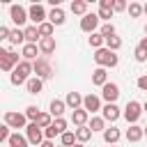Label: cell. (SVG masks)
Wrapping results in <instances>:
<instances>
[{"instance_id":"obj_27","label":"cell","mask_w":147,"mask_h":147,"mask_svg":"<svg viewBox=\"0 0 147 147\" xmlns=\"http://www.w3.org/2000/svg\"><path fill=\"white\" fill-rule=\"evenodd\" d=\"M7 142H9V147H28V145H30V142H28V138H25V136H21V133H11Z\"/></svg>"},{"instance_id":"obj_34","label":"cell","mask_w":147,"mask_h":147,"mask_svg":"<svg viewBox=\"0 0 147 147\" xmlns=\"http://www.w3.org/2000/svg\"><path fill=\"white\" fill-rule=\"evenodd\" d=\"M60 142H62L64 147H74V145H76V133H74V131H64V133L60 136Z\"/></svg>"},{"instance_id":"obj_7","label":"cell","mask_w":147,"mask_h":147,"mask_svg":"<svg viewBox=\"0 0 147 147\" xmlns=\"http://www.w3.org/2000/svg\"><path fill=\"white\" fill-rule=\"evenodd\" d=\"M28 18H30L34 25H41L48 16H46V9H44L41 5H37V2H34V5H30V9H28Z\"/></svg>"},{"instance_id":"obj_43","label":"cell","mask_w":147,"mask_h":147,"mask_svg":"<svg viewBox=\"0 0 147 147\" xmlns=\"http://www.w3.org/2000/svg\"><path fill=\"white\" fill-rule=\"evenodd\" d=\"M136 85H138L142 92H147V76H140V78L136 80Z\"/></svg>"},{"instance_id":"obj_47","label":"cell","mask_w":147,"mask_h":147,"mask_svg":"<svg viewBox=\"0 0 147 147\" xmlns=\"http://www.w3.org/2000/svg\"><path fill=\"white\" fill-rule=\"evenodd\" d=\"M5 57H7V51H5L2 46H0V60H5Z\"/></svg>"},{"instance_id":"obj_52","label":"cell","mask_w":147,"mask_h":147,"mask_svg":"<svg viewBox=\"0 0 147 147\" xmlns=\"http://www.w3.org/2000/svg\"><path fill=\"white\" fill-rule=\"evenodd\" d=\"M145 34H147V25H145Z\"/></svg>"},{"instance_id":"obj_3","label":"cell","mask_w":147,"mask_h":147,"mask_svg":"<svg viewBox=\"0 0 147 147\" xmlns=\"http://www.w3.org/2000/svg\"><path fill=\"white\" fill-rule=\"evenodd\" d=\"M32 71H34V76H37V78H41V80H46V78H51V76H53V67L48 64V60H46V57H37V60L32 62Z\"/></svg>"},{"instance_id":"obj_39","label":"cell","mask_w":147,"mask_h":147,"mask_svg":"<svg viewBox=\"0 0 147 147\" xmlns=\"http://www.w3.org/2000/svg\"><path fill=\"white\" fill-rule=\"evenodd\" d=\"M39 115H41V110H39L37 106H28V108H25V117H28L30 122H37Z\"/></svg>"},{"instance_id":"obj_42","label":"cell","mask_w":147,"mask_h":147,"mask_svg":"<svg viewBox=\"0 0 147 147\" xmlns=\"http://www.w3.org/2000/svg\"><path fill=\"white\" fill-rule=\"evenodd\" d=\"M133 55H136V60H138V62H145V60H147V53H145V51H142L140 46H138V48L133 51Z\"/></svg>"},{"instance_id":"obj_51","label":"cell","mask_w":147,"mask_h":147,"mask_svg":"<svg viewBox=\"0 0 147 147\" xmlns=\"http://www.w3.org/2000/svg\"><path fill=\"white\" fill-rule=\"evenodd\" d=\"M142 131H145V136H147V126H142Z\"/></svg>"},{"instance_id":"obj_28","label":"cell","mask_w":147,"mask_h":147,"mask_svg":"<svg viewBox=\"0 0 147 147\" xmlns=\"http://www.w3.org/2000/svg\"><path fill=\"white\" fill-rule=\"evenodd\" d=\"M87 44H90L92 48H96V51H99V48H103V46H106V39H103L99 32H92V34L87 37Z\"/></svg>"},{"instance_id":"obj_44","label":"cell","mask_w":147,"mask_h":147,"mask_svg":"<svg viewBox=\"0 0 147 147\" xmlns=\"http://www.w3.org/2000/svg\"><path fill=\"white\" fill-rule=\"evenodd\" d=\"M5 39L9 41V28L7 25H0V41H5Z\"/></svg>"},{"instance_id":"obj_30","label":"cell","mask_w":147,"mask_h":147,"mask_svg":"<svg viewBox=\"0 0 147 147\" xmlns=\"http://www.w3.org/2000/svg\"><path fill=\"white\" fill-rule=\"evenodd\" d=\"M74 133H76V142H87V140L92 138V131H90V126H78Z\"/></svg>"},{"instance_id":"obj_29","label":"cell","mask_w":147,"mask_h":147,"mask_svg":"<svg viewBox=\"0 0 147 147\" xmlns=\"http://www.w3.org/2000/svg\"><path fill=\"white\" fill-rule=\"evenodd\" d=\"M87 126H90L92 133H94V131H101V133H103V131H106V119H103V117H92V119L87 122Z\"/></svg>"},{"instance_id":"obj_48","label":"cell","mask_w":147,"mask_h":147,"mask_svg":"<svg viewBox=\"0 0 147 147\" xmlns=\"http://www.w3.org/2000/svg\"><path fill=\"white\" fill-rule=\"evenodd\" d=\"M142 14H145V16H147V5H142Z\"/></svg>"},{"instance_id":"obj_15","label":"cell","mask_w":147,"mask_h":147,"mask_svg":"<svg viewBox=\"0 0 147 147\" xmlns=\"http://www.w3.org/2000/svg\"><path fill=\"white\" fill-rule=\"evenodd\" d=\"M18 62H21V60H18V55H16L14 51H7V57H5V60H0V69H2V71H14Z\"/></svg>"},{"instance_id":"obj_18","label":"cell","mask_w":147,"mask_h":147,"mask_svg":"<svg viewBox=\"0 0 147 147\" xmlns=\"http://www.w3.org/2000/svg\"><path fill=\"white\" fill-rule=\"evenodd\" d=\"M64 103H67V108L78 110V108H83V96H80L78 92H69V94H67V99H64Z\"/></svg>"},{"instance_id":"obj_16","label":"cell","mask_w":147,"mask_h":147,"mask_svg":"<svg viewBox=\"0 0 147 147\" xmlns=\"http://www.w3.org/2000/svg\"><path fill=\"white\" fill-rule=\"evenodd\" d=\"M37 53H39V46L37 44H23V48H21V57L28 60V62H34L37 60Z\"/></svg>"},{"instance_id":"obj_26","label":"cell","mask_w":147,"mask_h":147,"mask_svg":"<svg viewBox=\"0 0 147 147\" xmlns=\"http://www.w3.org/2000/svg\"><path fill=\"white\" fill-rule=\"evenodd\" d=\"M64 110H67V103H64L62 99H53V101H51V115H53V117H62Z\"/></svg>"},{"instance_id":"obj_20","label":"cell","mask_w":147,"mask_h":147,"mask_svg":"<svg viewBox=\"0 0 147 147\" xmlns=\"http://www.w3.org/2000/svg\"><path fill=\"white\" fill-rule=\"evenodd\" d=\"M124 136H126V140H129V142H138V140L145 136V131H142V126H138V124H131V126L126 129V133H124Z\"/></svg>"},{"instance_id":"obj_40","label":"cell","mask_w":147,"mask_h":147,"mask_svg":"<svg viewBox=\"0 0 147 147\" xmlns=\"http://www.w3.org/2000/svg\"><path fill=\"white\" fill-rule=\"evenodd\" d=\"M9 136H11V133H9V126H7V124H0V145H2L5 140H9Z\"/></svg>"},{"instance_id":"obj_53","label":"cell","mask_w":147,"mask_h":147,"mask_svg":"<svg viewBox=\"0 0 147 147\" xmlns=\"http://www.w3.org/2000/svg\"><path fill=\"white\" fill-rule=\"evenodd\" d=\"M110 147H115V145H110Z\"/></svg>"},{"instance_id":"obj_13","label":"cell","mask_w":147,"mask_h":147,"mask_svg":"<svg viewBox=\"0 0 147 147\" xmlns=\"http://www.w3.org/2000/svg\"><path fill=\"white\" fill-rule=\"evenodd\" d=\"M83 108L92 115V113L101 110V99H99L96 94H87V96H83Z\"/></svg>"},{"instance_id":"obj_45","label":"cell","mask_w":147,"mask_h":147,"mask_svg":"<svg viewBox=\"0 0 147 147\" xmlns=\"http://www.w3.org/2000/svg\"><path fill=\"white\" fill-rule=\"evenodd\" d=\"M138 46H140V48H142V51H145V53H147V37H142V39H140V44H138Z\"/></svg>"},{"instance_id":"obj_37","label":"cell","mask_w":147,"mask_h":147,"mask_svg":"<svg viewBox=\"0 0 147 147\" xmlns=\"http://www.w3.org/2000/svg\"><path fill=\"white\" fill-rule=\"evenodd\" d=\"M51 126L55 129V133H57V136H62V133L67 131V119H62V117H55Z\"/></svg>"},{"instance_id":"obj_33","label":"cell","mask_w":147,"mask_h":147,"mask_svg":"<svg viewBox=\"0 0 147 147\" xmlns=\"http://www.w3.org/2000/svg\"><path fill=\"white\" fill-rule=\"evenodd\" d=\"M106 48H108V51H113V53H115V51H119V48H122V39H119L117 34L108 37V39H106Z\"/></svg>"},{"instance_id":"obj_10","label":"cell","mask_w":147,"mask_h":147,"mask_svg":"<svg viewBox=\"0 0 147 147\" xmlns=\"http://www.w3.org/2000/svg\"><path fill=\"white\" fill-rule=\"evenodd\" d=\"M101 96L106 99V103H115L119 99V85L117 83H106L101 87Z\"/></svg>"},{"instance_id":"obj_49","label":"cell","mask_w":147,"mask_h":147,"mask_svg":"<svg viewBox=\"0 0 147 147\" xmlns=\"http://www.w3.org/2000/svg\"><path fill=\"white\" fill-rule=\"evenodd\" d=\"M74 147H85V145H83V142H76V145H74Z\"/></svg>"},{"instance_id":"obj_11","label":"cell","mask_w":147,"mask_h":147,"mask_svg":"<svg viewBox=\"0 0 147 147\" xmlns=\"http://www.w3.org/2000/svg\"><path fill=\"white\" fill-rule=\"evenodd\" d=\"M113 2L115 0H99V11H96V16H99V21H108L110 23V18H113Z\"/></svg>"},{"instance_id":"obj_6","label":"cell","mask_w":147,"mask_h":147,"mask_svg":"<svg viewBox=\"0 0 147 147\" xmlns=\"http://www.w3.org/2000/svg\"><path fill=\"white\" fill-rule=\"evenodd\" d=\"M140 115H142V103H138V101H129L126 108H124V119H126L129 124H136V122L140 119Z\"/></svg>"},{"instance_id":"obj_24","label":"cell","mask_w":147,"mask_h":147,"mask_svg":"<svg viewBox=\"0 0 147 147\" xmlns=\"http://www.w3.org/2000/svg\"><path fill=\"white\" fill-rule=\"evenodd\" d=\"M23 41H25L23 28H14V30H9V44H11V46H18V44H23Z\"/></svg>"},{"instance_id":"obj_25","label":"cell","mask_w":147,"mask_h":147,"mask_svg":"<svg viewBox=\"0 0 147 147\" xmlns=\"http://www.w3.org/2000/svg\"><path fill=\"white\" fill-rule=\"evenodd\" d=\"M25 87H28V92H30V94H39V92H41V87H44V80H41V78H37V76H32V78L25 83Z\"/></svg>"},{"instance_id":"obj_5","label":"cell","mask_w":147,"mask_h":147,"mask_svg":"<svg viewBox=\"0 0 147 147\" xmlns=\"http://www.w3.org/2000/svg\"><path fill=\"white\" fill-rule=\"evenodd\" d=\"M25 138H28V142L30 145H41L44 142V131H41V126L37 124V122H30L28 126H25Z\"/></svg>"},{"instance_id":"obj_32","label":"cell","mask_w":147,"mask_h":147,"mask_svg":"<svg viewBox=\"0 0 147 147\" xmlns=\"http://www.w3.org/2000/svg\"><path fill=\"white\" fill-rule=\"evenodd\" d=\"M53 23H48V21H44L41 25H37V30H39V37L41 39H46V37H53Z\"/></svg>"},{"instance_id":"obj_31","label":"cell","mask_w":147,"mask_h":147,"mask_svg":"<svg viewBox=\"0 0 147 147\" xmlns=\"http://www.w3.org/2000/svg\"><path fill=\"white\" fill-rule=\"evenodd\" d=\"M71 11L78 14V16H85V14H87V2H85V0H74V2H71Z\"/></svg>"},{"instance_id":"obj_41","label":"cell","mask_w":147,"mask_h":147,"mask_svg":"<svg viewBox=\"0 0 147 147\" xmlns=\"http://www.w3.org/2000/svg\"><path fill=\"white\" fill-rule=\"evenodd\" d=\"M126 7H129V5H126L124 0H115V2H113V11H124Z\"/></svg>"},{"instance_id":"obj_4","label":"cell","mask_w":147,"mask_h":147,"mask_svg":"<svg viewBox=\"0 0 147 147\" xmlns=\"http://www.w3.org/2000/svg\"><path fill=\"white\" fill-rule=\"evenodd\" d=\"M5 124H7L9 129H25V126H28V117H25V113H14V110H9V113H5Z\"/></svg>"},{"instance_id":"obj_36","label":"cell","mask_w":147,"mask_h":147,"mask_svg":"<svg viewBox=\"0 0 147 147\" xmlns=\"http://www.w3.org/2000/svg\"><path fill=\"white\" fill-rule=\"evenodd\" d=\"M37 124H39L41 129H48V126L53 124V115H51V113H41V115L37 117Z\"/></svg>"},{"instance_id":"obj_9","label":"cell","mask_w":147,"mask_h":147,"mask_svg":"<svg viewBox=\"0 0 147 147\" xmlns=\"http://www.w3.org/2000/svg\"><path fill=\"white\" fill-rule=\"evenodd\" d=\"M99 16L96 14H85L83 18H80V30L83 32H87V34H92V32H96V28H99Z\"/></svg>"},{"instance_id":"obj_19","label":"cell","mask_w":147,"mask_h":147,"mask_svg":"<svg viewBox=\"0 0 147 147\" xmlns=\"http://www.w3.org/2000/svg\"><path fill=\"white\" fill-rule=\"evenodd\" d=\"M87 117H90V113H87L85 108H78V110L71 113V122H74L76 126H87Z\"/></svg>"},{"instance_id":"obj_38","label":"cell","mask_w":147,"mask_h":147,"mask_svg":"<svg viewBox=\"0 0 147 147\" xmlns=\"http://www.w3.org/2000/svg\"><path fill=\"white\" fill-rule=\"evenodd\" d=\"M99 34H101L103 39L113 37V34H115V25H113V23H103V25H101V30H99Z\"/></svg>"},{"instance_id":"obj_23","label":"cell","mask_w":147,"mask_h":147,"mask_svg":"<svg viewBox=\"0 0 147 147\" xmlns=\"http://www.w3.org/2000/svg\"><path fill=\"white\" fill-rule=\"evenodd\" d=\"M119 138H122L119 129H115V126H106V131H103V140H106L108 145H115Z\"/></svg>"},{"instance_id":"obj_35","label":"cell","mask_w":147,"mask_h":147,"mask_svg":"<svg viewBox=\"0 0 147 147\" xmlns=\"http://www.w3.org/2000/svg\"><path fill=\"white\" fill-rule=\"evenodd\" d=\"M126 9H129V16H131V18H140V16H142V5H140V2H129Z\"/></svg>"},{"instance_id":"obj_14","label":"cell","mask_w":147,"mask_h":147,"mask_svg":"<svg viewBox=\"0 0 147 147\" xmlns=\"http://www.w3.org/2000/svg\"><path fill=\"white\" fill-rule=\"evenodd\" d=\"M39 53L41 55H51V53H55V48H57V41H55V37H46V39H39Z\"/></svg>"},{"instance_id":"obj_50","label":"cell","mask_w":147,"mask_h":147,"mask_svg":"<svg viewBox=\"0 0 147 147\" xmlns=\"http://www.w3.org/2000/svg\"><path fill=\"white\" fill-rule=\"evenodd\" d=\"M142 110H147V101H145V103H142Z\"/></svg>"},{"instance_id":"obj_2","label":"cell","mask_w":147,"mask_h":147,"mask_svg":"<svg viewBox=\"0 0 147 147\" xmlns=\"http://www.w3.org/2000/svg\"><path fill=\"white\" fill-rule=\"evenodd\" d=\"M94 62H96L99 67H103V69H113V67H117L119 57H117L113 51H108V48L103 46V48L94 51Z\"/></svg>"},{"instance_id":"obj_21","label":"cell","mask_w":147,"mask_h":147,"mask_svg":"<svg viewBox=\"0 0 147 147\" xmlns=\"http://www.w3.org/2000/svg\"><path fill=\"white\" fill-rule=\"evenodd\" d=\"M67 18H64V11H62V7H53L51 9V14H48V23H53V25H62Z\"/></svg>"},{"instance_id":"obj_17","label":"cell","mask_w":147,"mask_h":147,"mask_svg":"<svg viewBox=\"0 0 147 147\" xmlns=\"http://www.w3.org/2000/svg\"><path fill=\"white\" fill-rule=\"evenodd\" d=\"M92 83L99 85V87H103V85L108 83V71H106L103 67H96V69L92 71Z\"/></svg>"},{"instance_id":"obj_1","label":"cell","mask_w":147,"mask_h":147,"mask_svg":"<svg viewBox=\"0 0 147 147\" xmlns=\"http://www.w3.org/2000/svg\"><path fill=\"white\" fill-rule=\"evenodd\" d=\"M30 74H32V62H28V60H21L18 64H16V69L11 71V76H9V80H11V85H23V83H28L30 80Z\"/></svg>"},{"instance_id":"obj_22","label":"cell","mask_w":147,"mask_h":147,"mask_svg":"<svg viewBox=\"0 0 147 147\" xmlns=\"http://www.w3.org/2000/svg\"><path fill=\"white\" fill-rule=\"evenodd\" d=\"M23 34H25V44H37V41L41 39L37 25H28V28H23Z\"/></svg>"},{"instance_id":"obj_12","label":"cell","mask_w":147,"mask_h":147,"mask_svg":"<svg viewBox=\"0 0 147 147\" xmlns=\"http://www.w3.org/2000/svg\"><path fill=\"white\" fill-rule=\"evenodd\" d=\"M119 108H117V103H106L103 108H101V117L106 119V122H117L119 119Z\"/></svg>"},{"instance_id":"obj_54","label":"cell","mask_w":147,"mask_h":147,"mask_svg":"<svg viewBox=\"0 0 147 147\" xmlns=\"http://www.w3.org/2000/svg\"><path fill=\"white\" fill-rule=\"evenodd\" d=\"M60 147H64V145H60Z\"/></svg>"},{"instance_id":"obj_46","label":"cell","mask_w":147,"mask_h":147,"mask_svg":"<svg viewBox=\"0 0 147 147\" xmlns=\"http://www.w3.org/2000/svg\"><path fill=\"white\" fill-rule=\"evenodd\" d=\"M39 147H55V145H53V140H44Z\"/></svg>"},{"instance_id":"obj_8","label":"cell","mask_w":147,"mask_h":147,"mask_svg":"<svg viewBox=\"0 0 147 147\" xmlns=\"http://www.w3.org/2000/svg\"><path fill=\"white\" fill-rule=\"evenodd\" d=\"M9 16H11V21H14L18 28L25 25V21H30V18H28V9L21 7V5H11V7H9Z\"/></svg>"}]
</instances>
